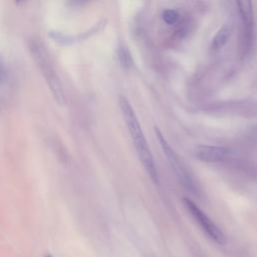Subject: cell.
<instances>
[{
	"instance_id": "6da1fadb",
	"label": "cell",
	"mask_w": 257,
	"mask_h": 257,
	"mask_svg": "<svg viewBox=\"0 0 257 257\" xmlns=\"http://www.w3.org/2000/svg\"><path fill=\"white\" fill-rule=\"evenodd\" d=\"M118 103H119L120 111L123 116L125 125L128 131L130 137L133 141L135 150L139 157V160L141 161L143 167L145 168V170L148 173V175L150 176V178L155 183L158 184L159 183V173H158V170L156 167V163H155L153 154L150 150L147 139L144 135L143 128L138 119V116L126 97L120 95L118 97Z\"/></svg>"
},
{
	"instance_id": "7a4b0ae2",
	"label": "cell",
	"mask_w": 257,
	"mask_h": 257,
	"mask_svg": "<svg viewBox=\"0 0 257 257\" xmlns=\"http://www.w3.org/2000/svg\"><path fill=\"white\" fill-rule=\"evenodd\" d=\"M28 47L34 61L36 62L39 69L41 70L55 100L60 104L64 103L65 96L62 89V85L56 73V70L54 69L50 55L45 49V46L41 41L33 38L29 40Z\"/></svg>"
},
{
	"instance_id": "3957f363",
	"label": "cell",
	"mask_w": 257,
	"mask_h": 257,
	"mask_svg": "<svg viewBox=\"0 0 257 257\" xmlns=\"http://www.w3.org/2000/svg\"><path fill=\"white\" fill-rule=\"evenodd\" d=\"M154 130H155L157 140L159 141L160 146L162 148V151L166 156V159L170 164V167L173 170L175 176L177 177L179 182L182 184V186L186 190L196 194L198 191V187H197L196 180L192 175L191 171L187 168L184 161L180 158V156L175 152V150L170 146V144L164 138L162 132L157 126H155Z\"/></svg>"
},
{
	"instance_id": "277c9868",
	"label": "cell",
	"mask_w": 257,
	"mask_h": 257,
	"mask_svg": "<svg viewBox=\"0 0 257 257\" xmlns=\"http://www.w3.org/2000/svg\"><path fill=\"white\" fill-rule=\"evenodd\" d=\"M183 203L187 211L198 223L204 233L215 243L219 245H225L227 240L224 232L216 225V223L190 198L185 197Z\"/></svg>"
},
{
	"instance_id": "5b68a950",
	"label": "cell",
	"mask_w": 257,
	"mask_h": 257,
	"mask_svg": "<svg viewBox=\"0 0 257 257\" xmlns=\"http://www.w3.org/2000/svg\"><path fill=\"white\" fill-rule=\"evenodd\" d=\"M195 157L205 163H218L229 157L230 150L225 147L212 145H198L195 148Z\"/></svg>"
},
{
	"instance_id": "8992f818",
	"label": "cell",
	"mask_w": 257,
	"mask_h": 257,
	"mask_svg": "<svg viewBox=\"0 0 257 257\" xmlns=\"http://www.w3.org/2000/svg\"><path fill=\"white\" fill-rule=\"evenodd\" d=\"M233 32V25L231 23H226L224 24L216 33V35L214 36L210 48L213 52L219 51L221 48H223V46L227 43V41L229 40L231 34Z\"/></svg>"
},
{
	"instance_id": "52a82bcc",
	"label": "cell",
	"mask_w": 257,
	"mask_h": 257,
	"mask_svg": "<svg viewBox=\"0 0 257 257\" xmlns=\"http://www.w3.org/2000/svg\"><path fill=\"white\" fill-rule=\"evenodd\" d=\"M243 27H253L252 0H236Z\"/></svg>"
},
{
	"instance_id": "ba28073f",
	"label": "cell",
	"mask_w": 257,
	"mask_h": 257,
	"mask_svg": "<svg viewBox=\"0 0 257 257\" xmlns=\"http://www.w3.org/2000/svg\"><path fill=\"white\" fill-rule=\"evenodd\" d=\"M117 55L120 64L123 68H128L133 64V58L128 51V49L125 46H119L117 49Z\"/></svg>"
},
{
	"instance_id": "9c48e42d",
	"label": "cell",
	"mask_w": 257,
	"mask_h": 257,
	"mask_svg": "<svg viewBox=\"0 0 257 257\" xmlns=\"http://www.w3.org/2000/svg\"><path fill=\"white\" fill-rule=\"evenodd\" d=\"M162 17H163V20L169 25H175L176 23H178V21L180 19L179 13L173 9H166L163 12Z\"/></svg>"
},
{
	"instance_id": "30bf717a",
	"label": "cell",
	"mask_w": 257,
	"mask_h": 257,
	"mask_svg": "<svg viewBox=\"0 0 257 257\" xmlns=\"http://www.w3.org/2000/svg\"><path fill=\"white\" fill-rule=\"evenodd\" d=\"M49 35L53 40L59 42L60 44H65L66 45V44H69V43L72 42V38L70 36H68L66 34H63L61 32H50Z\"/></svg>"
},
{
	"instance_id": "8fae6325",
	"label": "cell",
	"mask_w": 257,
	"mask_h": 257,
	"mask_svg": "<svg viewBox=\"0 0 257 257\" xmlns=\"http://www.w3.org/2000/svg\"><path fill=\"white\" fill-rule=\"evenodd\" d=\"M2 72H3V69H2V66H1V64H0V76H1Z\"/></svg>"
},
{
	"instance_id": "7c38bea8",
	"label": "cell",
	"mask_w": 257,
	"mask_h": 257,
	"mask_svg": "<svg viewBox=\"0 0 257 257\" xmlns=\"http://www.w3.org/2000/svg\"><path fill=\"white\" fill-rule=\"evenodd\" d=\"M17 3H20V2H22V1H24V0H15Z\"/></svg>"
},
{
	"instance_id": "4fadbf2b",
	"label": "cell",
	"mask_w": 257,
	"mask_h": 257,
	"mask_svg": "<svg viewBox=\"0 0 257 257\" xmlns=\"http://www.w3.org/2000/svg\"><path fill=\"white\" fill-rule=\"evenodd\" d=\"M77 1H79V2H85V1H89V0H77Z\"/></svg>"
},
{
	"instance_id": "5bb4252c",
	"label": "cell",
	"mask_w": 257,
	"mask_h": 257,
	"mask_svg": "<svg viewBox=\"0 0 257 257\" xmlns=\"http://www.w3.org/2000/svg\"><path fill=\"white\" fill-rule=\"evenodd\" d=\"M46 257H51V256H46Z\"/></svg>"
},
{
	"instance_id": "9a60e30c",
	"label": "cell",
	"mask_w": 257,
	"mask_h": 257,
	"mask_svg": "<svg viewBox=\"0 0 257 257\" xmlns=\"http://www.w3.org/2000/svg\"><path fill=\"white\" fill-rule=\"evenodd\" d=\"M0 78H1V76H0Z\"/></svg>"
}]
</instances>
